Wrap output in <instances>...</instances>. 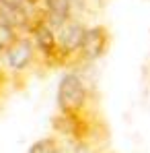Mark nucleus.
Returning a JSON list of instances; mask_svg holds the SVG:
<instances>
[{"label": "nucleus", "mask_w": 150, "mask_h": 153, "mask_svg": "<svg viewBox=\"0 0 150 153\" xmlns=\"http://www.w3.org/2000/svg\"><path fill=\"white\" fill-rule=\"evenodd\" d=\"M84 33H86V25L80 19H70L62 29L56 31L60 50L72 60V64H74L76 60L80 62V50H82Z\"/></svg>", "instance_id": "20e7f679"}, {"label": "nucleus", "mask_w": 150, "mask_h": 153, "mask_svg": "<svg viewBox=\"0 0 150 153\" xmlns=\"http://www.w3.org/2000/svg\"><path fill=\"white\" fill-rule=\"evenodd\" d=\"M89 97L91 91L78 73L68 71L62 75L56 93V103L60 112H84L89 110Z\"/></svg>", "instance_id": "f257e3e1"}, {"label": "nucleus", "mask_w": 150, "mask_h": 153, "mask_svg": "<svg viewBox=\"0 0 150 153\" xmlns=\"http://www.w3.org/2000/svg\"><path fill=\"white\" fill-rule=\"evenodd\" d=\"M6 83H8V76H6V73H4V71L0 68V91H2V89L6 87Z\"/></svg>", "instance_id": "6e6552de"}, {"label": "nucleus", "mask_w": 150, "mask_h": 153, "mask_svg": "<svg viewBox=\"0 0 150 153\" xmlns=\"http://www.w3.org/2000/svg\"><path fill=\"white\" fill-rule=\"evenodd\" d=\"M109 44H111V35L105 25L86 27L82 50H80V62H95V60L103 58L109 50Z\"/></svg>", "instance_id": "39448f33"}, {"label": "nucleus", "mask_w": 150, "mask_h": 153, "mask_svg": "<svg viewBox=\"0 0 150 153\" xmlns=\"http://www.w3.org/2000/svg\"><path fill=\"white\" fill-rule=\"evenodd\" d=\"M51 128L58 134L82 145L93 134V120L89 118V110L84 112H60L58 110V114L51 116Z\"/></svg>", "instance_id": "f03ea898"}, {"label": "nucleus", "mask_w": 150, "mask_h": 153, "mask_svg": "<svg viewBox=\"0 0 150 153\" xmlns=\"http://www.w3.org/2000/svg\"><path fill=\"white\" fill-rule=\"evenodd\" d=\"M0 23H2V17H0Z\"/></svg>", "instance_id": "1a4fd4ad"}, {"label": "nucleus", "mask_w": 150, "mask_h": 153, "mask_svg": "<svg viewBox=\"0 0 150 153\" xmlns=\"http://www.w3.org/2000/svg\"><path fill=\"white\" fill-rule=\"evenodd\" d=\"M29 153H62V149L56 137H43L29 147Z\"/></svg>", "instance_id": "0eeeda50"}, {"label": "nucleus", "mask_w": 150, "mask_h": 153, "mask_svg": "<svg viewBox=\"0 0 150 153\" xmlns=\"http://www.w3.org/2000/svg\"><path fill=\"white\" fill-rule=\"evenodd\" d=\"M19 37H21V33H19L12 25H8V23L2 19V23H0V54L4 56L6 50H8Z\"/></svg>", "instance_id": "423d86ee"}, {"label": "nucleus", "mask_w": 150, "mask_h": 153, "mask_svg": "<svg viewBox=\"0 0 150 153\" xmlns=\"http://www.w3.org/2000/svg\"><path fill=\"white\" fill-rule=\"evenodd\" d=\"M4 60L8 64V68L15 73V75H21L29 71L35 60H37V50H35V44L31 39V35H21L4 54Z\"/></svg>", "instance_id": "7ed1b4c3"}]
</instances>
